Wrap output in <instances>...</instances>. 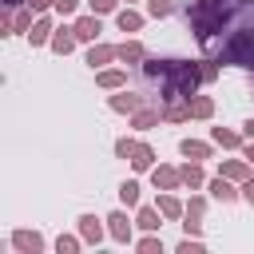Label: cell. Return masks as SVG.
I'll return each mask as SVG.
<instances>
[{
    "instance_id": "cell-33",
    "label": "cell",
    "mask_w": 254,
    "mask_h": 254,
    "mask_svg": "<svg viewBox=\"0 0 254 254\" xmlns=\"http://www.w3.org/2000/svg\"><path fill=\"white\" fill-rule=\"evenodd\" d=\"M75 246H79L75 238H60V242H56V250H60V254H64V250H75Z\"/></svg>"
},
{
    "instance_id": "cell-10",
    "label": "cell",
    "mask_w": 254,
    "mask_h": 254,
    "mask_svg": "<svg viewBox=\"0 0 254 254\" xmlns=\"http://www.w3.org/2000/svg\"><path fill=\"white\" fill-rule=\"evenodd\" d=\"M107 222H111V238H119V242H127V238H131V222H127V214H123V210H115Z\"/></svg>"
},
{
    "instance_id": "cell-5",
    "label": "cell",
    "mask_w": 254,
    "mask_h": 254,
    "mask_svg": "<svg viewBox=\"0 0 254 254\" xmlns=\"http://www.w3.org/2000/svg\"><path fill=\"white\" fill-rule=\"evenodd\" d=\"M71 28H75V40H95L99 36V16H79Z\"/></svg>"
},
{
    "instance_id": "cell-35",
    "label": "cell",
    "mask_w": 254,
    "mask_h": 254,
    "mask_svg": "<svg viewBox=\"0 0 254 254\" xmlns=\"http://www.w3.org/2000/svg\"><path fill=\"white\" fill-rule=\"evenodd\" d=\"M24 4H28L32 12H44V8H48V4H56V0H24Z\"/></svg>"
},
{
    "instance_id": "cell-34",
    "label": "cell",
    "mask_w": 254,
    "mask_h": 254,
    "mask_svg": "<svg viewBox=\"0 0 254 254\" xmlns=\"http://www.w3.org/2000/svg\"><path fill=\"white\" fill-rule=\"evenodd\" d=\"M91 8H95V12H111V8H115V0H91Z\"/></svg>"
},
{
    "instance_id": "cell-32",
    "label": "cell",
    "mask_w": 254,
    "mask_h": 254,
    "mask_svg": "<svg viewBox=\"0 0 254 254\" xmlns=\"http://www.w3.org/2000/svg\"><path fill=\"white\" fill-rule=\"evenodd\" d=\"M242 198L254 206V179H246V183H242Z\"/></svg>"
},
{
    "instance_id": "cell-21",
    "label": "cell",
    "mask_w": 254,
    "mask_h": 254,
    "mask_svg": "<svg viewBox=\"0 0 254 254\" xmlns=\"http://www.w3.org/2000/svg\"><path fill=\"white\" fill-rule=\"evenodd\" d=\"M179 175H183V183H187L190 190H194V187H202V171H198V163H187Z\"/></svg>"
},
{
    "instance_id": "cell-24",
    "label": "cell",
    "mask_w": 254,
    "mask_h": 254,
    "mask_svg": "<svg viewBox=\"0 0 254 254\" xmlns=\"http://www.w3.org/2000/svg\"><path fill=\"white\" fill-rule=\"evenodd\" d=\"M119 198H123V206H135V202H139V183L127 179V183L119 187Z\"/></svg>"
},
{
    "instance_id": "cell-18",
    "label": "cell",
    "mask_w": 254,
    "mask_h": 254,
    "mask_svg": "<svg viewBox=\"0 0 254 254\" xmlns=\"http://www.w3.org/2000/svg\"><path fill=\"white\" fill-rule=\"evenodd\" d=\"M163 119H171V123L190 119V103H187V107H183V103H167V107H163Z\"/></svg>"
},
{
    "instance_id": "cell-15",
    "label": "cell",
    "mask_w": 254,
    "mask_h": 254,
    "mask_svg": "<svg viewBox=\"0 0 254 254\" xmlns=\"http://www.w3.org/2000/svg\"><path fill=\"white\" fill-rule=\"evenodd\" d=\"M12 242H16L20 250H44V238H40V234H28V230H16Z\"/></svg>"
},
{
    "instance_id": "cell-6",
    "label": "cell",
    "mask_w": 254,
    "mask_h": 254,
    "mask_svg": "<svg viewBox=\"0 0 254 254\" xmlns=\"http://www.w3.org/2000/svg\"><path fill=\"white\" fill-rule=\"evenodd\" d=\"M111 107H115V111H139V107H143V95L119 91V95H111Z\"/></svg>"
},
{
    "instance_id": "cell-30",
    "label": "cell",
    "mask_w": 254,
    "mask_h": 254,
    "mask_svg": "<svg viewBox=\"0 0 254 254\" xmlns=\"http://www.w3.org/2000/svg\"><path fill=\"white\" fill-rule=\"evenodd\" d=\"M52 8H56V12H60V16H71V12H75V8H79V0H56V4H52Z\"/></svg>"
},
{
    "instance_id": "cell-4",
    "label": "cell",
    "mask_w": 254,
    "mask_h": 254,
    "mask_svg": "<svg viewBox=\"0 0 254 254\" xmlns=\"http://www.w3.org/2000/svg\"><path fill=\"white\" fill-rule=\"evenodd\" d=\"M75 48V28H60V32H52V52L56 56H67Z\"/></svg>"
},
{
    "instance_id": "cell-38",
    "label": "cell",
    "mask_w": 254,
    "mask_h": 254,
    "mask_svg": "<svg viewBox=\"0 0 254 254\" xmlns=\"http://www.w3.org/2000/svg\"><path fill=\"white\" fill-rule=\"evenodd\" d=\"M242 159H246V163H250V167H254V143H250V147H246V151H242Z\"/></svg>"
},
{
    "instance_id": "cell-14",
    "label": "cell",
    "mask_w": 254,
    "mask_h": 254,
    "mask_svg": "<svg viewBox=\"0 0 254 254\" xmlns=\"http://www.w3.org/2000/svg\"><path fill=\"white\" fill-rule=\"evenodd\" d=\"M210 194H214V198H222V202H230V198H234L238 190L230 187V179H226V175H218V179L210 183Z\"/></svg>"
},
{
    "instance_id": "cell-22",
    "label": "cell",
    "mask_w": 254,
    "mask_h": 254,
    "mask_svg": "<svg viewBox=\"0 0 254 254\" xmlns=\"http://www.w3.org/2000/svg\"><path fill=\"white\" fill-rule=\"evenodd\" d=\"M159 210H163L167 218H179V214H183V202H179L175 194H163V198H159Z\"/></svg>"
},
{
    "instance_id": "cell-39",
    "label": "cell",
    "mask_w": 254,
    "mask_h": 254,
    "mask_svg": "<svg viewBox=\"0 0 254 254\" xmlns=\"http://www.w3.org/2000/svg\"><path fill=\"white\" fill-rule=\"evenodd\" d=\"M4 4H8V8H16V4H24V0H4Z\"/></svg>"
},
{
    "instance_id": "cell-20",
    "label": "cell",
    "mask_w": 254,
    "mask_h": 254,
    "mask_svg": "<svg viewBox=\"0 0 254 254\" xmlns=\"http://www.w3.org/2000/svg\"><path fill=\"white\" fill-rule=\"evenodd\" d=\"M190 115H198V119H210V115H214V103H210L206 95H198V99H190Z\"/></svg>"
},
{
    "instance_id": "cell-36",
    "label": "cell",
    "mask_w": 254,
    "mask_h": 254,
    "mask_svg": "<svg viewBox=\"0 0 254 254\" xmlns=\"http://www.w3.org/2000/svg\"><path fill=\"white\" fill-rule=\"evenodd\" d=\"M159 246H163L159 238H143V242H139V250H159Z\"/></svg>"
},
{
    "instance_id": "cell-2",
    "label": "cell",
    "mask_w": 254,
    "mask_h": 254,
    "mask_svg": "<svg viewBox=\"0 0 254 254\" xmlns=\"http://www.w3.org/2000/svg\"><path fill=\"white\" fill-rule=\"evenodd\" d=\"M143 83L155 87L163 103H179V99L190 103L194 87L202 83V67L190 64V60H159V56H151V60H143Z\"/></svg>"
},
{
    "instance_id": "cell-9",
    "label": "cell",
    "mask_w": 254,
    "mask_h": 254,
    "mask_svg": "<svg viewBox=\"0 0 254 254\" xmlns=\"http://www.w3.org/2000/svg\"><path fill=\"white\" fill-rule=\"evenodd\" d=\"M115 56H119V48H111V44H95V48L87 52V64L99 67V64H107V60H115Z\"/></svg>"
},
{
    "instance_id": "cell-25",
    "label": "cell",
    "mask_w": 254,
    "mask_h": 254,
    "mask_svg": "<svg viewBox=\"0 0 254 254\" xmlns=\"http://www.w3.org/2000/svg\"><path fill=\"white\" fill-rule=\"evenodd\" d=\"M127 75L123 71H99V87H123Z\"/></svg>"
},
{
    "instance_id": "cell-7",
    "label": "cell",
    "mask_w": 254,
    "mask_h": 254,
    "mask_svg": "<svg viewBox=\"0 0 254 254\" xmlns=\"http://www.w3.org/2000/svg\"><path fill=\"white\" fill-rule=\"evenodd\" d=\"M79 234H83V242H99V238H103L99 218H95V214H83V218H79Z\"/></svg>"
},
{
    "instance_id": "cell-1",
    "label": "cell",
    "mask_w": 254,
    "mask_h": 254,
    "mask_svg": "<svg viewBox=\"0 0 254 254\" xmlns=\"http://www.w3.org/2000/svg\"><path fill=\"white\" fill-rule=\"evenodd\" d=\"M187 24L206 60L254 71V0H190Z\"/></svg>"
},
{
    "instance_id": "cell-19",
    "label": "cell",
    "mask_w": 254,
    "mask_h": 254,
    "mask_svg": "<svg viewBox=\"0 0 254 254\" xmlns=\"http://www.w3.org/2000/svg\"><path fill=\"white\" fill-rule=\"evenodd\" d=\"M28 36H32V44H48V40H52V24H48V20H36Z\"/></svg>"
},
{
    "instance_id": "cell-37",
    "label": "cell",
    "mask_w": 254,
    "mask_h": 254,
    "mask_svg": "<svg viewBox=\"0 0 254 254\" xmlns=\"http://www.w3.org/2000/svg\"><path fill=\"white\" fill-rule=\"evenodd\" d=\"M242 135H246V139H254V119H246V123H242Z\"/></svg>"
},
{
    "instance_id": "cell-27",
    "label": "cell",
    "mask_w": 254,
    "mask_h": 254,
    "mask_svg": "<svg viewBox=\"0 0 254 254\" xmlns=\"http://www.w3.org/2000/svg\"><path fill=\"white\" fill-rule=\"evenodd\" d=\"M214 143H218V147H238L242 139H238L234 131H222V127H214Z\"/></svg>"
},
{
    "instance_id": "cell-31",
    "label": "cell",
    "mask_w": 254,
    "mask_h": 254,
    "mask_svg": "<svg viewBox=\"0 0 254 254\" xmlns=\"http://www.w3.org/2000/svg\"><path fill=\"white\" fill-rule=\"evenodd\" d=\"M198 67H202V79H206V83H210V79L218 75V64H214V60H202Z\"/></svg>"
},
{
    "instance_id": "cell-17",
    "label": "cell",
    "mask_w": 254,
    "mask_h": 254,
    "mask_svg": "<svg viewBox=\"0 0 254 254\" xmlns=\"http://www.w3.org/2000/svg\"><path fill=\"white\" fill-rule=\"evenodd\" d=\"M119 28H123V32H139V28H143V16L131 12V8H123V12H119Z\"/></svg>"
},
{
    "instance_id": "cell-23",
    "label": "cell",
    "mask_w": 254,
    "mask_h": 254,
    "mask_svg": "<svg viewBox=\"0 0 254 254\" xmlns=\"http://www.w3.org/2000/svg\"><path fill=\"white\" fill-rule=\"evenodd\" d=\"M159 214H163V210H151V206H143V210H139V218H135V222H139V226H143V230H159Z\"/></svg>"
},
{
    "instance_id": "cell-12",
    "label": "cell",
    "mask_w": 254,
    "mask_h": 254,
    "mask_svg": "<svg viewBox=\"0 0 254 254\" xmlns=\"http://www.w3.org/2000/svg\"><path fill=\"white\" fill-rule=\"evenodd\" d=\"M179 183H183V175H179V171H171V167H159V171H155V187H163V190H175Z\"/></svg>"
},
{
    "instance_id": "cell-26",
    "label": "cell",
    "mask_w": 254,
    "mask_h": 254,
    "mask_svg": "<svg viewBox=\"0 0 254 254\" xmlns=\"http://www.w3.org/2000/svg\"><path fill=\"white\" fill-rule=\"evenodd\" d=\"M159 119H163V111H143V107L135 111V127H155Z\"/></svg>"
},
{
    "instance_id": "cell-3",
    "label": "cell",
    "mask_w": 254,
    "mask_h": 254,
    "mask_svg": "<svg viewBox=\"0 0 254 254\" xmlns=\"http://www.w3.org/2000/svg\"><path fill=\"white\" fill-rule=\"evenodd\" d=\"M28 28H32V8H20L12 20H4V24H0V32H4V36H12V32H28Z\"/></svg>"
},
{
    "instance_id": "cell-29",
    "label": "cell",
    "mask_w": 254,
    "mask_h": 254,
    "mask_svg": "<svg viewBox=\"0 0 254 254\" xmlns=\"http://www.w3.org/2000/svg\"><path fill=\"white\" fill-rule=\"evenodd\" d=\"M135 147H139L135 139H119V143H115V155H119V159H131V155H135Z\"/></svg>"
},
{
    "instance_id": "cell-16",
    "label": "cell",
    "mask_w": 254,
    "mask_h": 254,
    "mask_svg": "<svg viewBox=\"0 0 254 254\" xmlns=\"http://www.w3.org/2000/svg\"><path fill=\"white\" fill-rule=\"evenodd\" d=\"M222 175H226V179H242V183H246V175H250V163H242V159H230V163H222Z\"/></svg>"
},
{
    "instance_id": "cell-11",
    "label": "cell",
    "mask_w": 254,
    "mask_h": 254,
    "mask_svg": "<svg viewBox=\"0 0 254 254\" xmlns=\"http://www.w3.org/2000/svg\"><path fill=\"white\" fill-rule=\"evenodd\" d=\"M151 163H155V151H151L147 143H139L135 155H131V167H135V171H151Z\"/></svg>"
},
{
    "instance_id": "cell-28",
    "label": "cell",
    "mask_w": 254,
    "mask_h": 254,
    "mask_svg": "<svg viewBox=\"0 0 254 254\" xmlns=\"http://www.w3.org/2000/svg\"><path fill=\"white\" fill-rule=\"evenodd\" d=\"M147 12L159 20V16H171V0H147Z\"/></svg>"
},
{
    "instance_id": "cell-13",
    "label": "cell",
    "mask_w": 254,
    "mask_h": 254,
    "mask_svg": "<svg viewBox=\"0 0 254 254\" xmlns=\"http://www.w3.org/2000/svg\"><path fill=\"white\" fill-rule=\"evenodd\" d=\"M187 159H206L210 155V143H198V139H183V147H179Z\"/></svg>"
},
{
    "instance_id": "cell-8",
    "label": "cell",
    "mask_w": 254,
    "mask_h": 254,
    "mask_svg": "<svg viewBox=\"0 0 254 254\" xmlns=\"http://www.w3.org/2000/svg\"><path fill=\"white\" fill-rule=\"evenodd\" d=\"M119 60L123 64H139V60H147V52H143L139 40H127V44H119Z\"/></svg>"
}]
</instances>
